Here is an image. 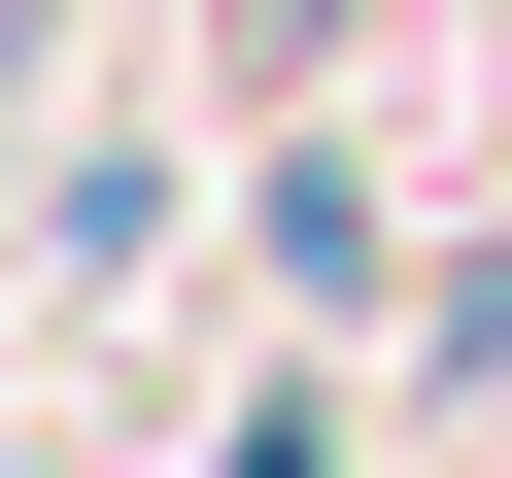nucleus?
I'll list each match as a JSON object with an SVG mask.
<instances>
[{"label": "nucleus", "instance_id": "f257e3e1", "mask_svg": "<svg viewBox=\"0 0 512 478\" xmlns=\"http://www.w3.org/2000/svg\"><path fill=\"white\" fill-rule=\"evenodd\" d=\"M205 478H342V444H308V410H239V444H205Z\"/></svg>", "mask_w": 512, "mask_h": 478}]
</instances>
